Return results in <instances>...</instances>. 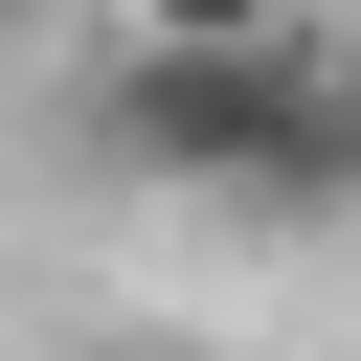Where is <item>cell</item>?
<instances>
[{
	"label": "cell",
	"instance_id": "obj_1",
	"mask_svg": "<svg viewBox=\"0 0 361 361\" xmlns=\"http://www.w3.org/2000/svg\"><path fill=\"white\" fill-rule=\"evenodd\" d=\"M113 135L158 180H226V203H361V113L316 45H135Z\"/></svg>",
	"mask_w": 361,
	"mask_h": 361
},
{
	"label": "cell",
	"instance_id": "obj_2",
	"mask_svg": "<svg viewBox=\"0 0 361 361\" xmlns=\"http://www.w3.org/2000/svg\"><path fill=\"white\" fill-rule=\"evenodd\" d=\"M135 45H293V0H113Z\"/></svg>",
	"mask_w": 361,
	"mask_h": 361
},
{
	"label": "cell",
	"instance_id": "obj_3",
	"mask_svg": "<svg viewBox=\"0 0 361 361\" xmlns=\"http://www.w3.org/2000/svg\"><path fill=\"white\" fill-rule=\"evenodd\" d=\"M316 68H338V113H361V0H338V23H316Z\"/></svg>",
	"mask_w": 361,
	"mask_h": 361
},
{
	"label": "cell",
	"instance_id": "obj_4",
	"mask_svg": "<svg viewBox=\"0 0 361 361\" xmlns=\"http://www.w3.org/2000/svg\"><path fill=\"white\" fill-rule=\"evenodd\" d=\"M23 23H45V0H0V45H23Z\"/></svg>",
	"mask_w": 361,
	"mask_h": 361
}]
</instances>
